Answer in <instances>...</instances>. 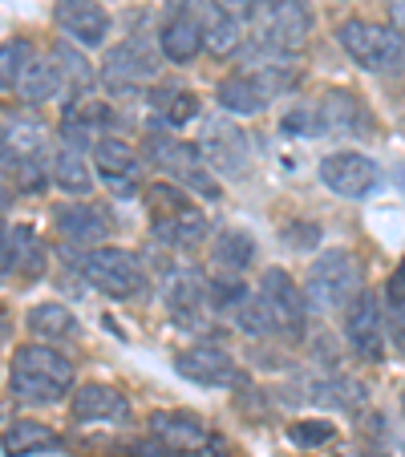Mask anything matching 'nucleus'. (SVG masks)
Here are the masks:
<instances>
[{
  "mask_svg": "<svg viewBox=\"0 0 405 457\" xmlns=\"http://www.w3.org/2000/svg\"><path fill=\"white\" fill-rule=\"evenodd\" d=\"M336 429L333 421H325V417H308V421H292V429H288V441L300 449H316L325 445V441H333Z\"/></svg>",
  "mask_w": 405,
  "mask_h": 457,
  "instance_id": "obj_34",
  "label": "nucleus"
},
{
  "mask_svg": "<svg viewBox=\"0 0 405 457\" xmlns=\"http://www.w3.org/2000/svg\"><path fill=\"white\" fill-rule=\"evenodd\" d=\"M89 162H94L97 174L110 182L139 179V170H142V154L122 138H97L94 146H89Z\"/></svg>",
  "mask_w": 405,
  "mask_h": 457,
  "instance_id": "obj_26",
  "label": "nucleus"
},
{
  "mask_svg": "<svg viewBox=\"0 0 405 457\" xmlns=\"http://www.w3.org/2000/svg\"><path fill=\"white\" fill-rule=\"evenodd\" d=\"M163 303L182 328H203L215 316V295H211V279L195 268H166L163 276Z\"/></svg>",
  "mask_w": 405,
  "mask_h": 457,
  "instance_id": "obj_8",
  "label": "nucleus"
},
{
  "mask_svg": "<svg viewBox=\"0 0 405 457\" xmlns=\"http://www.w3.org/2000/svg\"><path fill=\"white\" fill-rule=\"evenodd\" d=\"M0 449L4 457H33L61 449V433L49 429L45 421H9V429L0 433Z\"/></svg>",
  "mask_w": 405,
  "mask_h": 457,
  "instance_id": "obj_25",
  "label": "nucleus"
},
{
  "mask_svg": "<svg viewBox=\"0 0 405 457\" xmlns=\"http://www.w3.org/2000/svg\"><path fill=\"white\" fill-rule=\"evenodd\" d=\"M365 287L361 259L349 247H325L308 263L304 276V300L312 312H345L357 300V292Z\"/></svg>",
  "mask_w": 405,
  "mask_h": 457,
  "instance_id": "obj_3",
  "label": "nucleus"
},
{
  "mask_svg": "<svg viewBox=\"0 0 405 457\" xmlns=\"http://www.w3.org/2000/svg\"><path fill=\"white\" fill-rule=\"evenodd\" d=\"M256 239L243 227H224V231L211 239V268L224 279H243L256 268Z\"/></svg>",
  "mask_w": 405,
  "mask_h": 457,
  "instance_id": "obj_21",
  "label": "nucleus"
},
{
  "mask_svg": "<svg viewBox=\"0 0 405 457\" xmlns=\"http://www.w3.org/2000/svg\"><path fill=\"white\" fill-rule=\"evenodd\" d=\"M174 372L198 388H227L240 380L235 356L215 345H195V348H187V353H179L174 356Z\"/></svg>",
  "mask_w": 405,
  "mask_h": 457,
  "instance_id": "obj_18",
  "label": "nucleus"
},
{
  "mask_svg": "<svg viewBox=\"0 0 405 457\" xmlns=\"http://www.w3.org/2000/svg\"><path fill=\"white\" fill-rule=\"evenodd\" d=\"M248 25L264 49L300 53L312 37V9L308 0H256Z\"/></svg>",
  "mask_w": 405,
  "mask_h": 457,
  "instance_id": "obj_7",
  "label": "nucleus"
},
{
  "mask_svg": "<svg viewBox=\"0 0 405 457\" xmlns=\"http://www.w3.org/2000/svg\"><path fill=\"white\" fill-rule=\"evenodd\" d=\"M25 328L33 340H45V345H65V340H78L81 337V324L73 316V308L57 300H45V303H33L25 312Z\"/></svg>",
  "mask_w": 405,
  "mask_h": 457,
  "instance_id": "obj_23",
  "label": "nucleus"
},
{
  "mask_svg": "<svg viewBox=\"0 0 405 457\" xmlns=\"http://www.w3.org/2000/svg\"><path fill=\"white\" fill-rule=\"evenodd\" d=\"M158 53L150 49L147 41L130 37V41H118L114 49H105V61H102V78L105 86L114 89H134V86H150L158 78Z\"/></svg>",
  "mask_w": 405,
  "mask_h": 457,
  "instance_id": "obj_15",
  "label": "nucleus"
},
{
  "mask_svg": "<svg viewBox=\"0 0 405 457\" xmlns=\"http://www.w3.org/2000/svg\"><path fill=\"white\" fill-rule=\"evenodd\" d=\"M316 174L336 199H369L381 187L377 162L369 154H361V150H333V154L320 158Z\"/></svg>",
  "mask_w": 405,
  "mask_h": 457,
  "instance_id": "obj_11",
  "label": "nucleus"
},
{
  "mask_svg": "<svg viewBox=\"0 0 405 457\" xmlns=\"http://www.w3.org/2000/svg\"><path fill=\"white\" fill-rule=\"evenodd\" d=\"M9 388L21 405L33 409H53L70 397L73 388V361L61 353L57 345L45 340H29L13 353L9 364Z\"/></svg>",
  "mask_w": 405,
  "mask_h": 457,
  "instance_id": "obj_1",
  "label": "nucleus"
},
{
  "mask_svg": "<svg viewBox=\"0 0 405 457\" xmlns=\"http://www.w3.org/2000/svg\"><path fill=\"white\" fill-rule=\"evenodd\" d=\"M401 409H405V393H401Z\"/></svg>",
  "mask_w": 405,
  "mask_h": 457,
  "instance_id": "obj_39",
  "label": "nucleus"
},
{
  "mask_svg": "<svg viewBox=\"0 0 405 457\" xmlns=\"http://www.w3.org/2000/svg\"><path fill=\"white\" fill-rule=\"evenodd\" d=\"M243 41H248V21H240V17H232V12L211 4L207 21H203V45H207L211 57H219V61L235 57V53L243 49Z\"/></svg>",
  "mask_w": 405,
  "mask_h": 457,
  "instance_id": "obj_28",
  "label": "nucleus"
},
{
  "mask_svg": "<svg viewBox=\"0 0 405 457\" xmlns=\"http://www.w3.org/2000/svg\"><path fill=\"white\" fill-rule=\"evenodd\" d=\"M385 308H381V295L377 292H357V300L345 308V345L357 361H385Z\"/></svg>",
  "mask_w": 405,
  "mask_h": 457,
  "instance_id": "obj_9",
  "label": "nucleus"
},
{
  "mask_svg": "<svg viewBox=\"0 0 405 457\" xmlns=\"http://www.w3.org/2000/svg\"><path fill=\"white\" fill-rule=\"evenodd\" d=\"M198 150L207 158V166L219 174V179L235 182V179H248L251 170V142L235 121L227 118H211L203 126V138H198Z\"/></svg>",
  "mask_w": 405,
  "mask_h": 457,
  "instance_id": "obj_10",
  "label": "nucleus"
},
{
  "mask_svg": "<svg viewBox=\"0 0 405 457\" xmlns=\"http://www.w3.org/2000/svg\"><path fill=\"white\" fill-rule=\"evenodd\" d=\"M147 162L158 166L171 182H179L182 190H190L195 199H207V203H219V174L207 166L203 150L195 142H182L174 134H150L147 138Z\"/></svg>",
  "mask_w": 405,
  "mask_h": 457,
  "instance_id": "obj_4",
  "label": "nucleus"
},
{
  "mask_svg": "<svg viewBox=\"0 0 405 457\" xmlns=\"http://www.w3.org/2000/svg\"><path fill=\"white\" fill-rule=\"evenodd\" d=\"M81 276L110 300H147L150 295V276L142 268V259L126 247H114V243H102V247L81 255Z\"/></svg>",
  "mask_w": 405,
  "mask_h": 457,
  "instance_id": "obj_6",
  "label": "nucleus"
},
{
  "mask_svg": "<svg viewBox=\"0 0 405 457\" xmlns=\"http://www.w3.org/2000/svg\"><path fill=\"white\" fill-rule=\"evenodd\" d=\"M385 17H389V25L405 37V0H385Z\"/></svg>",
  "mask_w": 405,
  "mask_h": 457,
  "instance_id": "obj_36",
  "label": "nucleus"
},
{
  "mask_svg": "<svg viewBox=\"0 0 405 457\" xmlns=\"http://www.w3.org/2000/svg\"><path fill=\"white\" fill-rule=\"evenodd\" d=\"M70 417L78 425H130L134 405L122 388L105 385V380H86L73 388L70 397Z\"/></svg>",
  "mask_w": 405,
  "mask_h": 457,
  "instance_id": "obj_14",
  "label": "nucleus"
},
{
  "mask_svg": "<svg viewBox=\"0 0 405 457\" xmlns=\"http://www.w3.org/2000/svg\"><path fill=\"white\" fill-rule=\"evenodd\" d=\"M61 94H70V86H65V78H61L57 61L53 57H33L29 61L25 78H21V86H17L21 102L25 105H49V102H57Z\"/></svg>",
  "mask_w": 405,
  "mask_h": 457,
  "instance_id": "obj_24",
  "label": "nucleus"
},
{
  "mask_svg": "<svg viewBox=\"0 0 405 457\" xmlns=\"http://www.w3.org/2000/svg\"><path fill=\"white\" fill-rule=\"evenodd\" d=\"M150 105L163 113V121H166L171 129H179V126H187V121L198 118V97H195V89L174 86V81H163V86L150 89Z\"/></svg>",
  "mask_w": 405,
  "mask_h": 457,
  "instance_id": "obj_30",
  "label": "nucleus"
},
{
  "mask_svg": "<svg viewBox=\"0 0 405 457\" xmlns=\"http://www.w3.org/2000/svg\"><path fill=\"white\" fill-rule=\"evenodd\" d=\"M4 239H9L17 276L21 279H41L45 276V263H49V251H45L41 235H37L29 223H13V227H4Z\"/></svg>",
  "mask_w": 405,
  "mask_h": 457,
  "instance_id": "obj_27",
  "label": "nucleus"
},
{
  "mask_svg": "<svg viewBox=\"0 0 405 457\" xmlns=\"http://www.w3.org/2000/svg\"><path fill=\"white\" fill-rule=\"evenodd\" d=\"M267 89L264 81L256 78L251 70L243 73H227L224 81L215 86V102L224 113H235V118H251V113H264L267 110Z\"/></svg>",
  "mask_w": 405,
  "mask_h": 457,
  "instance_id": "obj_22",
  "label": "nucleus"
},
{
  "mask_svg": "<svg viewBox=\"0 0 405 457\" xmlns=\"http://www.w3.org/2000/svg\"><path fill=\"white\" fill-rule=\"evenodd\" d=\"M312 118H316V134H373L369 110L349 89H325L312 102Z\"/></svg>",
  "mask_w": 405,
  "mask_h": 457,
  "instance_id": "obj_17",
  "label": "nucleus"
},
{
  "mask_svg": "<svg viewBox=\"0 0 405 457\" xmlns=\"http://www.w3.org/2000/svg\"><path fill=\"white\" fill-rule=\"evenodd\" d=\"M49 57L57 61V70H61V78H65V86H70V89H86L89 81H94V70H89L86 49H81V45L57 37V45H53Z\"/></svg>",
  "mask_w": 405,
  "mask_h": 457,
  "instance_id": "obj_32",
  "label": "nucleus"
},
{
  "mask_svg": "<svg viewBox=\"0 0 405 457\" xmlns=\"http://www.w3.org/2000/svg\"><path fill=\"white\" fill-rule=\"evenodd\" d=\"M53 227H57V235L65 243L94 251L110 239L114 219H110V211L97 207V203L78 199V203H61V207H53Z\"/></svg>",
  "mask_w": 405,
  "mask_h": 457,
  "instance_id": "obj_16",
  "label": "nucleus"
},
{
  "mask_svg": "<svg viewBox=\"0 0 405 457\" xmlns=\"http://www.w3.org/2000/svg\"><path fill=\"white\" fill-rule=\"evenodd\" d=\"M49 174H53V187L65 190V195H89V190H94V166L73 146H61L57 154L49 158Z\"/></svg>",
  "mask_w": 405,
  "mask_h": 457,
  "instance_id": "obj_29",
  "label": "nucleus"
},
{
  "mask_svg": "<svg viewBox=\"0 0 405 457\" xmlns=\"http://www.w3.org/2000/svg\"><path fill=\"white\" fill-rule=\"evenodd\" d=\"M235 324H240V328L248 332L251 340H272V337H280L276 320H272V312H267V303L259 300L256 292H248V295H243V303H240V308H235Z\"/></svg>",
  "mask_w": 405,
  "mask_h": 457,
  "instance_id": "obj_33",
  "label": "nucleus"
},
{
  "mask_svg": "<svg viewBox=\"0 0 405 457\" xmlns=\"http://www.w3.org/2000/svg\"><path fill=\"white\" fill-rule=\"evenodd\" d=\"M361 457H393V453H385V449H365Z\"/></svg>",
  "mask_w": 405,
  "mask_h": 457,
  "instance_id": "obj_38",
  "label": "nucleus"
},
{
  "mask_svg": "<svg viewBox=\"0 0 405 457\" xmlns=\"http://www.w3.org/2000/svg\"><path fill=\"white\" fill-rule=\"evenodd\" d=\"M207 49L203 45V21L190 9H174L171 17L158 29V53H163L171 65H190L198 53Z\"/></svg>",
  "mask_w": 405,
  "mask_h": 457,
  "instance_id": "obj_20",
  "label": "nucleus"
},
{
  "mask_svg": "<svg viewBox=\"0 0 405 457\" xmlns=\"http://www.w3.org/2000/svg\"><path fill=\"white\" fill-rule=\"evenodd\" d=\"M53 21H57L61 37L81 49H102L114 33V17L102 0H57L53 4Z\"/></svg>",
  "mask_w": 405,
  "mask_h": 457,
  "instance_id": "obj_13",
  "label": "nucleus"
},
{
  "mask_svg": "<svg viewBox=\"0 0 405 457\" xmlns=\"http://www.w3.org/2000/svg\"><path fill=\"white\" fill-rule=\"evenodd\" d=\"M17 276V268H13V251H9V239L0 235V279Z\"/></svg>",
  "mask_w": 405,
  "mask_h": 457,
  "instance_id": "obj_37",
  "label": "nucleus"
},
{
  "mask_svg": "<svg viewBox=\"0 0 405 457\" xmlns=\"http://www.w3.org/2000/svg\"><path fill=\"white\" fill-rule=\"evenodd\" d=\"M0 227H4V223H0ZM0 235H4V231H0Z\"/></svg>",
  "mask_w": 405,
  "mask_h": 457,
  "instance_id": "obj_40",
  "label": "nucleus"
},
{
  "mask_svg": "<svg viewBox=\"0 0 405 457\" xmlns=\"http://www.w3.org/2000/svg\"><path fill=\"white\" fill-rule=\"evenodd\" d=\"M211 4L232 12V17H240V21H251V9H256V0H211Z\"/></svg>",
  "mask_w": 405,
  "mask_h": 457,
  "instance_id": "obj_35",
  "label": "nucleus"
},
{
  "mask_svg": "<svg viewBox=\"0 0 405 457\" xmlns=\"http://www.w3.org/2000/svg\"><path fill=\"white\" fill-rule=\"evenodd\" d=\"M150 433L163 441L171 453H203L211 445V429L198 413L187 409H166V413L150 417Z\"/></svg>",
  "mask_w": 405,
  "mask_h": 457,
  "instance_id": "obj_19",
  "label": "nucleus"
},
{
  "mask_svg": "<svg viewBox=\"0 0 405 457\" xmlns=\"http://www.w3.org/2000/svg\"><path fill=\"white\" fill-rule=\"evenodd\" d=\"M256 295L267 303L272 320H276L280 337H304V320H308V300H304V287L292 284L284 268H264L259 271V287Z\"/></svg>",
  "mask_w": 405,
  "mask_h": 457,
  "instance_id": "obj_12",
  "label": "nucleus"
},
{
  "mask_svg": "<svg viewBox=\"0 0 405 457\" xmlns=\"http://www.w3.org/2000/svg\"><path fill=\"white\" fill-rule=\"evenodd\" d=\"M33 57H37V49L25 37H13V41L0 45V94H17V86Z\"/></svg>",
  "mask_w": 405,
  "mask_h": 457,
  "instance_id": "obj_31",
  "label": "nucleus"
},
{
  "mask_svg": "<svg viewBox=\"0 0 405 457\" xmlns=\"http://www.w3.org/2000/svg\"><path fill=\"white\" fill-rule=\"evenodd\" d=\"M147 211H150V231L158 243L174 251H195L198 243H207L211 223L203 215V207L195 203L190 190H182L179 182H155L147 190Z\"/></svg>",
  "mask_w": 405,
  "mask_h": 457,
  "instance_id": "obj_2",
  "label": "nucleus"
},
{
  "mask_svg": "<svg viewBox=\"0 0 405 457\" xmlns=\"http://www.w3.org/2000/svg\"><path fill=\"white\" fill-rule=\"evenodd\" d=\"M336 45L365 73H405V37L393 25L349 17L336 29Z\"/></svg>",
  "mask_w": 405,
  "mask_h": 457,
  "instance_id": "obj_5",
  "label": "nucleus"
}]
</instances>
